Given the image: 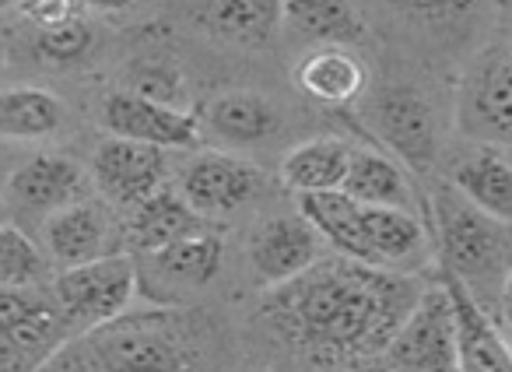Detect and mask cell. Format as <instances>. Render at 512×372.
Segmentation results:
<instances>
[{
  "label": "cell",
  "instance_id": "29",
  "mask_svg": "<svg viewBox=\"0 0 512 372\" xmlns=\"http://www.w3.org/2000/svg\"><path fill=\"white\" fill-rule=\"evenodd\" d=\"M397 15L411 18V22H456V18L470 15L481 0H386Z\"/></svg>",
  "mask_w": 512,
  "mask_h": 372
},
{
  "label": "cell",
  "instance_id": "27",
  "mask_svg": "<svg viewBox=\"0 0 512 372\" xmlns=\"http://www.w3.org/2000/svg\"><path fill=\"white\" fill-rule=\"evenodd\" d=\"M46 271L43 250L36 246V239L18 225H0V285L8 288H25L36 285Z\"/></svg>",
  "mask_w": 512,
  "mask_h": 372
},
{
  "label": "cell",
  "instance_id": "22",
  "mask_svg": "<svg viewBox=\"0 0 512 372\" xmlns=\"http://www.w3.org/2000/svg\"><path fill=\"white\" fill-rule=\"evenodd\" d=\"M200 123L211 130L218 141L235 144V148H249L260 144L278 130V109L271 99L260 92H225L214 95L200 113Z\"/></svg>",
  "mask_w": 512,
  "mask_h": 372
},
{
  "label": "cell",
  "instance_id": "7",
  "mask_svg": "<svg viewBox=\"0 0 512 372\" xmlns=\"http://www.w3.org/2000/svg\"><path fill=\"white\" fill-rule=\"evenodd\" d=\"M221 260H225L221 232L200 229L165 250L137 257V285L144 299L155 306H179L186 295L200 292L218 278Z\"/></svg>",
  "mask_w": 512,
  "mask_h": 372
},
{
  "label": "cell",
  "instance_id": "26",
  "mask_svg": "<svg viewBox=\"0 0 512 372\" xmlns=\"http://www.w3.org/2000/svg\"><path fill=\"white\" fill-rule=\"evenodd\" d=\"M120 88H127V92H134V95H144V99H151V102H162V106H169V109H190L186 78L169 60H155V57L134 60V64L123 71Z\"/></svg>",
  "mask_w": 512,
  "mask_h": 372
},
{
  "label": "cell",
  "instance_id": "32",
  "mask_svg": "<svg viewBox=\"0 0 512 372\" xmlns=\"http://www.w3.org/2000/svg\"><path fill=\"white\" fill-rule=\"evenodd\" d=\"M88 11H99V15H123V11L137 8L141 0H81Z\"/></svg>",
  "mask_w": 512,
  "mask_h": 372
},
{
  "label": "cell",
  "instance_id": "23",
  "mask_svg": "<svg viewBox=\"0 0 512 372\" xmlns=\"http://www.w3.org/2000/svg\"><path fill=\"white\" fill-rule=\"evenodd\" d=\"M285 25L295 36L320 46H358L369 39V25L351 0H285Z\"/></svg>",
  "mask_w": 512,
  "mask_h": 372
},
{
  "label": "cell",
  "instance_id": "37",
  "mask_svg": "<svg viewBox=\"0 0 512 372\" xmlns=\"http://www.w3.org/2000/svg\"><path fill=\"white\" fill-rule=\"evenodd\" d=\"M0 225H4V222H0Z\"/></svg>",
  "mask_w": 512,
  "mask_h": 372
},
{
  "label": "cell",
  "instance_id": "5",
  "mask_svg": "<svg viewBox=\"0 0 512 372\" xmlns=\"http://www.w3.org/2000/svg\"><path fill=\"white\" fill-rule=\"evenodd\" d=\"M67 341L57 302L32 285H0V372H43Z\"/></svg>",
  "mask_w": 512,
  "mask_h": 372
},
{
  "label": "cell",
  "instance_id": "21",
  "mask_svg": "<svg viewBox=\"0 0 512 372\" xmlns=\"http://www.w3.org/2000/svg\"><path fill=\"white\" fill-rule=\"evenodd\" d=\"M449 186L484 215L512 225V158L505 151L491 148V144L477 148L453 169Z\"/></svg>",
  "mask_w": 512,
  "mask_h": 372
},
{
  "label": "cell",
  "instance_id": "11",
  "mask_svg": "<svg viewBox=\"0 0 512 372\" xmlns=\"http://www.w3.org/2000/svg\"><path fill=\"white\" fill-rule=\"evenodd\" d=\"M260 190H264L260 165L239 155H225V151H204L179 176V197L207 222L235 215Z\"/></svg>",
  "mask_w": 512,
  "mask_h": 372
},
{
  "label": "cell",
  "instance_id": "30",
  "mask_svg": "<svg viewBox=\"0 0 512 372\" xmlns=\"http://www.w3.org/2000/svg\"><path fill=\"white\" fill-rule=\"evenodd\" d=\"M81 11H85L81 0H22V15L36 25V32L78 22Z\"/></svg>",
  "mask_w": 512,
  "mask_h": 372
},
{
  "label": "cell",
  "instance_id": "38",
  "mask_svg": "<svg viewBox=\"0 0 512 372\" xmlns=\"http://www.w3.org/2000/svg\"><path fill=\"white\" fill-rule=\"evenodd\" d=\"M509 158H512V155H509Z\"/></svg>",
  "mask_w": 512,
  "mask_h": 372
},
{
  "label": "cell",
  "instance_id": "28",
  "mask_svg": "<svg viewBox=\"0 0 512 372\" xmlns=\"http://www.w3.org/2000/svg\"><path fill=\"white\" fill-rule=\"evenodd\" d=\"M95 46V29L78 18L71 25H60V29H46L36 32V53L43 64L50 67H74L92 53Z\"/></svg>",
  "mask_w": 512,
  "mask_h": 372
},
{
  "label": "cell",
  "instance_id": "31",
  "mask_svg": "<svg viewBox=\"0 0 512 372\" xmlns=\"http://www.w3.org/2000/svg\"><path fill=\"white\" fill-rule=\"evenodd\" d=\"M334 372H397V369L386 362V355H376V358H355V362H344V365H337Z\"/></svg>",
  "mask_w": 512,
  "mask_h": 372
},
{
  "label": "cell",
  "instance_id": "24",
  "mask_svg": "<svg viewBox=\"0 0 512 372\" xmlns=\"http://www.w3.org/2000/svg\"><path fill=\"white\" fill-rule=\"evenodd\" d=\"M341 190L348 197H355L358 204H369V208L411 211V183H407L404 169L390 155H383V151H372V148L351 151V165Z\"/></svg>",
  "mask_w": 512,
  "mask_h": 372
},
{
  "label": "cell",
  "instance_id": "4",
  "mask_svg": "<svg viewBox=\"0 0 512 372\" xmlns=\"http://www.w3.org/2000/svg\"><path fill=\"white\" fill-rule=\"evenodd\" d=\"M134 295H141V285H137V264L130 253H106L88 264L64 267L53 278V302L74 334H85L123 316Z\"/></svg>",
  "mask_w": 512,
  "mask_h": 372
},
{
  "label": "cell",
  "instance_id": "25",
  "mask_svg": "<svg viewBox=\"0 0 512 372\" xmlns=\"http://www.w3.org/2000/svg\"><path fill=\"white\" fill-rule=\"evenodd\" d=\"M64 127V102L46 88H4L0 92V137L43 141Z\"/></svg>",
  "mask_w": 512,
  "mask_h": 372
},
{
  "label": "cell",
  "instance_id": "19",
  "mask_svg": "<svg viewBox=\"0 0 512 372\" xmlns=\"http://www.w3.org/2000/svg\"><path fill=\"white\" fill-rule=\"evenodd\" d=\"M460 127L481 141L512 144V71L509 60L488 64L470 78L460 102Z\"/></svg>",
  "mask_w": 512,
  "mask_h": 372
},
{
  "label": "cell",
  "instance_id": "3",
  "mask_svg": "<svg viewBox=\"0 0 512 372\" xmlns=\"http://www.w3.org/2000/svg\"><path fill=\"white\" fill-rule=\"evenodd\" d=\"M428 208H432L435 253L442 271L460 278L481 302L488 295L498 299L512 271V225L484 215L453 186H439Z\"/></svg>",
  "mask_w": 512,
  "mask_h": 372
},
{
  "label": "cell",
  "instance_id": "17",
  "mask_svg": "<svg viewBox=\"0 0 512 372\" xmlns=\"http://www.w3.org/2000/svg\"><path fill=\"white\" fill-rule=\"evenodd\" d=\"M207 218H200L190 204L179 197V190L165 186L162 194L148 197L144 204L130 208L127 225H123V243L130 253L144 257V253L165 250V246L179 243V239L193 236V232L207 229Z\"/></svg>",
  "mask_w": 512,
  "mask_h": 372
},
{
  "label": "cell",
  "instance_id": "14",
  "mask_svg": "<svg viewBox=\"0 0 512 372\" xmlns=\"http://www.w3.org/2000/svg\"><path fill=\"white\" fill-rule=\"evenodd\" d=\"M4 197L18 215L50 218L71 204L85 201V172L67 155H32L25 165H18L15 176L4 186Z\"/></svg>",
  "mask_w": 512,
  "mask_h": 372
},
{
  "label": "cell",
  "instance_id": "9",
  "mask_svg": "<svg viewBox=\"0 0 512 372\" xmlns=\"http://www.w3.org/2000/svg\"><path fill=\"white\" fill-rule=\"evenodd\" d=\"M99 123L109 137H127L162 151H190L200 144V116L193 109H169L127 88H113L102 99Z\"/></svg>",
  "mask_w": 512,
  "mask_h": 372
},
{
  "label": "cell",
  "instance_id": "16",
  "mask_svg": "<svg viewBox=\"0 0 512 372\" xmlns=\"http://www.w3.org/2000/svg\"><path fill=\"white\" fill-rule=\"evenodd\" d=\"M109 236H113V225H109V215L99 201H78L43 222L46 253L60 267H78L106 257Z\"/></svg>",
  "mask_w": 512,
  "mask_h": 372
},
{
  "label": "cell",
  "instance_id": "2",
  "mask_svg": "<svg viewBox=\"0 0 512 372\" xmlns=\"http://www.w3.org/2000/svg\"><path fill=\"white\" fill-rule=\"evenodd\" d=\"M211 323L186 306H155L67 337L43 372H204Z\"/></svg>",
  "mask_w": 512,
  "mask_h": 372
},
{
  "label": "cell",
  "instance_id": "33",
  "mask_svg": "<svg viewBox=\"0 0 512 372\" xmlns=\"http://www.w3.org/2000/svg\"><path fill=\"white\" fill-rule=\"evenodd\" d=\"M498 309H502L505 334H509V341H512V271H509V278H505L502 292H498Z\"/></svg>",
  "mask_w": 512,
  "mask_h": 372
},
{
  "label": "cell",
  "instance_id": "20",
  "mask_svg": "<svg viewBox=\"0 0 512 372\" xmlns=\"http://www.w3.org/2000/svg\"><path fill=\"white\" fill-rule=\"evenodd\" d=\"M200 25L218 43L260 50L285 25V0H204Z\"/></svg>",
  "mask_w": 512,
  "mask_h": 372
},
{
  "label": "cell",
  "instance_id": "10",
  "mask_svg": "<svg viewBox=\"0 0 512 372\" xmlns=\"http://www.w3.org/2000/svg\"><path fill=\"white\" fill-rule=\"evenodd\" d=\"M92 179L109 204L130 211L165 190L169 151L106 134V141H99L92 155Z\"/></svg>",
  "mask_w": 512,
  "mask_h": 372
},
{
  "label": "cell",
  "instance_id": "34",
  "mask_svg": "<svg viewBox=\"0 0 512 372\" xmlns=\"http://www.w3.org/2000/svg\"><path fill=\"white\" fill-rule=\"evenodd\" d=\"M4 60H8V46H4V36H0V67H4Z\"/></svg>",
  "mask_w": 512,
  "mask_h": 372
},
{
  "label": "cell",
  "instance_id": "1",
  "mask_svg": "<svg viewBox=\"0 0 512 372\" xmlns=\"http://www.w3.org/2000/svg\"><path fill=\"white\" fill-rule=\"evenodd\" d=\"M418 274L365 267L348 257L316 260L309 271L271 288L267 320L295 351L323 369L386 355L400 323L421 299Z\"/></svg>",
  "mask_w": 512,
  "mask_h": 372
},
{
  "label": "cell",
  "instance_id": "12",
  "mask_svg": "<svg viewBox=\"0 0 512 372\" xmlns=\"http://www.w3.org/2000/svg\"><path fill=\"white\" fill-rule=\"evenodd\" d=\"M439 281L453 299L456 316V372H512V341L484 309V302L439 267Z\"/></svg>",
  "mask_w": 512,
  "mask_h": 372
},
{
  "label": "cell",
  "instance_id": "13",
  "mask_svg": "<svg viewBox=\"0 0 512 372\" xmlns=\"http://www.w3.org/2000/svg\"><path fill=\"white\" fill-rule=\"evenodd\" d=\"M320 243V232L302 215H281L256 225L246 253L256 278L278 288L285 281L299 278L302 271H309L320 260Z\"/></svg>",
  "mask_w": 512,
  "mask_h": 372
},
{
  "label": "cell",
  "instance_id": "18",
  "mask_svg": "<svg viewBox=\"0 0 512 372\" xmlns=\"http://www.w3.org/2000/svg\"><path fill=\"white\" fill-rule=\"evenodd\" d=\"M351 151L355 148L334 134L309 137V141L295 144V148L281 158V169H278L281 186L295 197L341 190L344 176H348V165H351Z\"/></svg>",
  "mask_w": 512,
  "mask_h": 372
},
{
  "label": "cell",
  "instance_id": "36",
  "mask_svg": "<svg viewBox=\"0 0 512 372\" xmlns=\"http://www.w3.org/2000/svg\"><path fill=\"white\" fill-rule=\"evenodd\" d=\"M509 71H512V57H509Z\"/></svg>",
  "mask_w": 512,
  "mask_h": 372
},
{
  "label": "cell",
  "instance_id": "35",
  "mask_svg": "<svg viewBox=\"0 0 512 372\" xmlns=\"http://www.w3.org/2000/svg\"><path fill=\"white\" fill-rule=\"evenodd\" d=\"M11 4H15V0H0V11H8Z\"/></svg>",
  "mask_w": 512,
  "mask_h": 372
},
{
  "label": "cell",
  "instance_id": "6",
  "mask_svg": "<svg viewBox=\"0 0 512 372\" xmlns=\"http://www.w3.org/2000/svg\"><path fill=\"white\" fill-rule=\"evenodd\" d=\"M372 134L414 172H428L439 158V123L435 109L418 88L386 85L362 106Z\"/></svg>",
  "mask_w": 512,
  "mask_h": 372
},
{
  "label": "cell",
  "instance_id": "8",
  "mask_svg": "<svg viewBox=\"0 0 512 372\" xmlns=\"http://www.w3.org/2000/svg\"><path fill=\"white\" fill-rule=\"evenodd\" d=\"M386 362L397 372H456V316L442 281L425 285L386 348Z\"/></svg>",
  "mask_w": 512,
  "mask_h": 372
},
{
  "label": "cell",
  "instance_id": "15",
  "mask_svg": "<svg viewBox=\"0 0 512 372\" xmlns=\"http://www.w3.org/2000/svg\"><path fill=\"white\" fill-rule=\"evenodd\" d=\"M292 81L306 99L327 109H344L362 102L369 88V67L348 46H320L295 64Z\"/></svg>",
  "mask_w": 512,
  "mask_h": 372
}]
</instances>
